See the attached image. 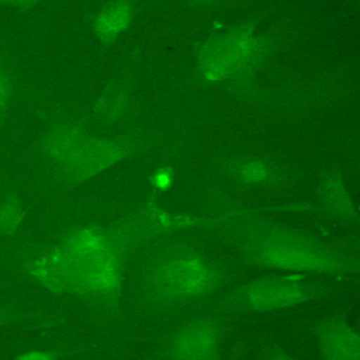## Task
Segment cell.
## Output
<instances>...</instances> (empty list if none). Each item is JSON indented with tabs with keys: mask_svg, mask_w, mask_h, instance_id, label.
Here are the masks:
<instances>
[{
	"mask_svg": "<svg viewBox=\"0 0 360 360\" xmlns=\"http://www.w3.org/2000/svg\"><path fill=\"white\" fill-rule=\"evenodd\" d=\"M204 218L250 266L342 281L359 276V255L349 245L283 224L219 190L208 193Z\"/></svg>",
	"mask_w": 360,
	"mask_h": 360,
	"instance_id": "obj_1",
	"label": "cell"
},
{
	"mask_svg": "<svg viewBox=\"0 0 360 360\" xmlns=\"http://www.w3.org/2000/svg\"><path fill=\"white\" fill-rule=\"evenodd\" d=\"M224 281V267L202 246L186 238H169L145 260L139 297L149 309H174L211 297Z\"/></svg>",
	"mask_w": 360,
	"mask_h": 360,
	"instance_id": "obj_2",
	"label": "cell"
},
{
	"mask_svg": "<svg viewBox=\"0 0 360 360\" xmlns=\"http://www.w3.org/2000/svg\"><path fill=\"white\" fill-rule=\"evenodd\" d=\"M281 41L283 32L255 21L214 30L195 46L197 76L207 86L226 87L242 98L257 100L259 73Z\"/></svg>",
	"mask_w": 360,
	"mask_h": 360,
	"instance_id": "obj_3",
	"label": "cell"
},
{
	"mask_svg": "<svg viewBox=\"0 0 360 360\" xmlns=\"http://www.w3.org/2000/svg\"><path fill=\"white\" fill-rule=\"evenodd\" d=\"M323 292L325 287L319 281H314L312 276L270 271L239 284L229 291L224 302L232 309L267 314L301 307Z\"/></svg>",
	"mask_w": 360,
	"mask_h": 360,
	"instance_id": "obj_4",
	"label": "cell"
},
{
	"mask_svg": "<svg viewBox=\"0 0 360 360\" xmlns=\"http://www.w3.org/2000/svg\"><path fill=\"white\" fill-rule=\"evenodd\" d=\"M146 143L148 139L142 135H90L58 173L69 184H82L131 158Z\"/></svg>",
	"mask_w": 360,
	"mask_h": 360,
	"instance_id": "obj_5",
	"label": "cell"
},
{
	"mask_svg": "<svg viewBox=\"0 0 360 360\" xmlns=\"http://www.w3.org/2000/svg\"><path fill=\"white\" fill-rule=\"evenodd\" d=\"M224 326L214 315H198L179 325L163 342L165 360H221Z\"/></svg>",
	"mask_w": 360,
	"mask_h": 360,
	"instance_id": "obj_6",
	"label": "cell"
},
{
	"mask_svg": "<svg viewBox=\"0 0 360 360\" xmlns=\"http://www.w3.org/2000/svg\"><path fill=\"white\" fill-rule=\"evenodd\" d=\"M312 336L321 360H360V332L346 315L335 314L319 319Z\"/></svg>",
	"mask_w": 360,
	"mask_h": 360,
	"instance_id": "obj_7",
	"label": "cell"
},
{
	"mask_svg": "<svg viewBox=\"0 0 360 360\" xmlns=\"http://www.w3.org/2000/svg\"><path fill=\"white\" fill-rule=\"evenodd\" d=\"M221 169L232 180L250 187H278L294 179L292 170L285 165L270 158L249 153L224 159Z\"/></svg>",
	"mask_w": 360,
	"mask_h": 360,
	"instance_id": "obj_8",
	"label": "cell"
},
{
	"mask_svg": "<svg viewBox=\"0 0 360 360\" xmlns=\"http://www.w3.org/2000/svg\"><path fill=\"white\" fill-rule=\"evenodd\" d=\"M349 80L335 76H323L305 83L292 84L270 97L274 107L288 111L307 110L326 105L349 94Z\"/></svg>",
	"mask_w": 360,
	"mask_h": 360,
	"instance_id": "obj_9",
	"label": "cell"
},
{
	"mask_svg": "<svg viewBox=\"0 0 360 360\" xmlns=\"http://www.w3.org/2000/svg\"><path fill=\"white\" fill-rule=\"evenodd\" d=\"M318 207L335 221L345 225H359V205L350 184L338 169L326 170L316 183Z\"/></svg>",
	"mask_w": 360,
	"mask_h": 360,
	"instance_id": "obj_10",
	"label": "cell"
},
{
	"mask_svg": "<svg viewBox=\"0 0 360 360\" xmlns=\"http://www.w3.org/2000/svg\"><path fill=\"white\" fill-rule=\"evenodd\" d=\"M89 136L83 122L77 120H62L42 134L38 149L42 158L59 170L76 155Z\"/></svg>",
	"mask_w": 360,
	"mask_h": 360,
	"instance_id": "obj_11",
	"label": "cell"
},
{
	"mask_svg": "<svg viewBox=\"0 0 360 360\" xmlns=\"http://www.w3.org/2000/svg\"><path fill=\"white\" fill-rule=\"evenodd\" d=\"M134 101L132 72L124 70L111 79L98 93L93 104V117L104 125H114L127 120Z\"/></svg>",
	"mask_w": 360,
	"mask_h": 360,
	"instance_id": "obj_12",
	"label": "cell"
},
{
	"mask_svg": "<svg viewBox=\"0 0 360 360\" xmlns=\"http://www.w3.org/2000/svg\"><path fill=\"white\" fill-rule=\"evenodd\" d=\"M136 15L134 3L112 0L100 4L91 17V30L100 45L117 42L132 25Z\"/></svg>",
	"mask_w": 360,
	"mask_h": 360,
	"instance_id": "obj_13",
	"label": "cell"
},
{
	"mask_svg": "<svg viewBox=\"0 0 360 360\" xmlns=\"http://www.w3.org/2000/svg\"><path fill=\"white\" fill-rule=\"evenodd\" d=\"M25 204L20 195L11 193L0 200V238L14 236L25 222Z\"/></svg>",
	"mask_w": 360,
	"mask_h": 360,
	"instance_id": "obj_14",
	"label": "cell"
},
{
	"mask_svg": "<svg viewBox=\"0 0 360 360\" xmlns=\"http://www.w3.org/2000/svg\"><path fill=\"white\" fill-rule=\"evenodd\" d=\"M11 100V73L6 59L0 55V121L4 120Z\"/></svg>",
	"mask_w": 360,
	"mask_h": 360,
	"instance_id": "obj_15",
	"label": "cell"
},
{
	"mask_svg": "<svg viewBox=\"0 0 360 360\" xmlns=\"http://www.w3.org/2000/svg\"><path fill=\"white\" fill-rule=\"evenodd\" d=\"M25 308L17 302L0 304V328L25 318Z\"/></svg>",
	"mask_w": 360,
	"mask_h": 360,
	"instance_id": "obj_16",
	"label": "cell"
},
{
	"mask_svg": "<svg viewBox=\"0 0 360 360\" xmlns=\"http://www.w3.org/2000/svg\"><path fill=\"white\" fill-rule=\"evenodd\" d=\"M174 181V172L172 167H159L150 177V184L155 191H166Z\"/></svg>",
	"mask_w": 360,
	"mask_h": 360,
	"instance_id": "obj_17",
	"label": "cell"
},
{
	"mask_svg": "<svg viewBox=\"0 0 360 360\" xmlns=\"http://www.w3.org/2000/svg\"><path fill=\"white\" fill-rule=\"evenodd\" d=\"M60 353L52 349H30L18 353L11 360H59Z\"/></svg>",
	"mask_w": 360,
	"mask_h": 360,
	"instance_id": "obj_18",
	"label": "cell"
}]
</instances>
